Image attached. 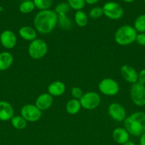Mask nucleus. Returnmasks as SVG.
I'll list each match as a JSON object with an SVG mask.
<instances>
[{
	"label": "nucleus",
	"instance_id": "33",
	"mask_svg": "<svg viewBox=\"0 0 145 145\" xmlns=\"http://www.w3.org/2000/svg\"><path fill=\"white\" fill-rule=\"evenodd\" d=\"M85 3H87V4L92 5V4H95L96 3H98L99 0H85Z\"/></svg>",
	"mask_w": 145,
	"mask_h": 145
},
{
	"label": "nucleus",
	"instance_id": "20",
	"mask_svg": "<svg viewBox=\"0 0 145 145\" xmlns=\"http://www.w3.org/2000/svg\"><path fill=\"white\" fill-rule=\"evenodd\" d=\"M58 24L63 30H70L72 26L71 20L66 16V14H58Z\"/></svg>",
	"mask_w": 145,
	"mask_h": 145
},
{
	"label": "nucleus",
	"instance_id": "1",
	"mask_svg": "<svg viewBox=\"0 0 145 145\" xmlns=\"http://www.w3.org/2000/svg\"><path fill=\"white\" fill-rule=\"evenodd\" d=\"M58 24V14L55 11L47 9L37 13L34 19L36 30L41 34H48Z\"/></svg>",
	"mask_w": 145,
	"mask_h": 145
},
{
	"label": "nucleus",
	"instance_id": "8",
	"mask_svg": "<svg viewBox=\"0 0 145 145\" xmlns=\"http://www.w3.org/2000/svg\"><path fill=\"white\" fill-rule=\"evenodd\" d=\"M130 96L132 102L137 106H145V85L139 82L133 84L130 89Z\"/></svg>",
	"mask_w": 145,
	"mask_h": 145
},
{
	"label": "nucleus",
	"instance_id": "30",
	"mask_svg": "<svg viewBox=\"0 0 145 145\" xmlns=\"http://www.w3.org/2000/svg\"><path fill=\"white\" fill-rule=\"evenodd\" d=\"M136 41L141 46H145V33H139L137 34Z\"/></svg>",
	"mask_w": 145,
	"mask_h": 145
},
{
	"label": "nucleus",
	"instance_id": "31",
	"mask_svg": "<svg viewBox=\"0 0 145 145\" xmlns=\"http://www.w3.org/2000/svg\"><path fill=\"white\" fill-rule=\"evenodd\" d=\"M141 84L145 85V69H142L140 72L138 73V81Z\"/></svg>",
	"mask_w": 145,
	"mask_h": 145
},
{
	"label": "nucleus",
	"instance_id": "11",
	"mask_svg": "<svg viewBox=\"0 0 145 145\" xmlns=\"http://www.w3.org/2000/svg\"><path fill=\"white\" fill-rule=\"evenodd\" d=\"M16 35L10 30H5L0 35V42L6 49H12L16 45Z\"/></svg>",
	"mask_w": 145,
	"mask_h": 145
},
{
	"label": "nucleus",
	"instance_id": "23",
	"mask_svg": "<svg viewBox=\"0 0 145 145\" xmlns=\"http://www.w3.org/2000/svg\"><path fill=\"white\" fill-rule=\"evenodd\" d=\"M35 8L34 1L31 0L24 1L20 4L19 7H18L19 11L22 14H29V13L32 12Z\"/></svg>",
	"mask_w": 145,
	"mask_h": 145
},
{
	"label": "nucleus",
	"instance_id": "27",
	"mask_svg": "<svg viewBox=\"0 0 145 145\" xmlns=\"http://www.w3.org/2000/svg\"><path fill=\"white\" fill-rule=\"evenodd\" d=\"M104 13L103 10H102V7H94V8H92L89 12V16L90 17V18H94V19L100 18V17H102Z\"/></svg>",
	"mask_w": 145,
	"mask_h": 145
},
{
	"label": "nucleus",
	"instance_id": "12",
	"mask_svg": "<svg viewBox=\"0 0 145 145\" xmlns=\"http://www.w3.org/2000/svg\"><path fill=\"white\" fill-rule=\"evenodd\" d=\"M121 75L126 82L130 84H134L138 81V73L135 69L129 65H125L121 67Z\"/></svg>",
	"mask_w": 145,
	"mask_h": 145
},
{
	"label": "nucleus",
	"instance_id": "18",
	"mask_svg": "<svg viewBox=\"0 0 145 145\" xmlns=\"http://www.w3.org/2000/svg\"><path fill=\"white\" fill-rule=\"evenodd\" d=\"M14 62L13 55L9 52H0V71L7 70Z\"/></svg>",
	"mask_w": 145,
	"mask_h": 145
},
{
	"label": "nucleus",
	"instance_id": "5",
	"mask_svg": "<svg viewBox=\"0 0 145 145\" xmlns=\"http://www.w3.org/2000/svg\"><path fill=\"white\" fill-rule=\"evenodd\" d=\"M104 15L108 18L118 20L124 15V9L120 4L115 1H109L104 4L102 7Z\"/></svg>",
	"mask_w": 145,
	"mask_h": 145
},
{
	"label": "nucleus",
	"instance_id": "22",
	"mask_svg": "<svg viewBox=\"0 0 145 145\" xmlns=\"http://www.w3.org/2000/svg\"><path fill=\"white\" fill-rule=\"evenodd\" d=\"M11 123L13 127L16 130H24L27 125V121L21 116H14L11 119Z\"/></svg>",
	"mask_w": 145,
	"mask_h": 145
},
{
	"label": "nucleus",
	"instance_id": "2",
	"mask_svg": "<svg viewBox=\"0 0 145 145\" xmlns=\"http://www.w3.org/2000/svg\"><path fill=\"white\" fill-rule=\"evenodd\" d=\"M125 128L131 135L140 137L145 133V113L135 112L124 120Z\"/></svg>",
	"mask_w": 145,
	"mask_h": 145
},
{
	"label": "nucleus",
	"instance_id": "13",
	"mask_svg": "<svg viewBox=\"0 0 145 145\" xmlns=\"http://www.w3.org/2000/svg\"><path fill=\"white\" fill-rule=\"evenodd\" d=\"M53 103V99L48 93H44L39 95L36 100L35 106L41 110L49 109Z\"/></svg>",
	"mask_w": 145,
	"mask_h": 145
},
{
	"label": "nucleus",
	"instance_id": "34",
	"mask_svg": "<svg viewBox=\"0 0 145 145\" xmlns=\"http://www.w3.org/2000/svg\"><path fill=\"white\" fill-rule=\"evenodd\" d=\"M123 145H136V144H135L134 142H133L132 141H129H129L125 143Z\"/></svg>",
	"mask_w": 145,
	"mask_h": 145
},
{
	"label": "nucleus",
	"instance_id": "3",
	"mask_svg": "<svg viewBox=\"0 0 145 145\" xmlns=\"http://www.w3.org/2000/svg\"><path fill=\"white\" fill-rule=\"evenodd\" d=\"M137 32L133 26L124 25L119 27L115 34V40L122 46L129 45L136 41Z\"/></svg>",
	"mask_w": 145,
	"mask_h": 145
},
{
	"label": "nucleus",
	"instance_id": "4",
	"mask_svg": "<svg viewBox=\"0 0 145 145\" xmlns=\"http://www.w3.org/2000/svg\"><path fill=\"white\" fill-rule=\"evenodd\" d=\"M28 52L29 56L33 59H41L48 52V45L44 40L36 38L30 42Z\"/></svg>",
	"mask_w": 145,
	"mask_h": 145
},
{
	"label": "nucleus",
	"instance_id": "19",
	"mask_svg": "<svg viewBox=\"0 0 145 145\" xmlns=\"http://www.w3.org/2000/svg\"><path fill=\"white\" fill-rule=\"evenodd\" d=\"M81 108H82V106L80 103V101L75 99L68 101V103H66V106H65L66 111L71 115H75L79 113Z\"/></svg>",
	"mask_w": 145,
	"mask_h": 145
},
{
	"label": "nucleus",
	"instance_id": "15",
	"mask_svg": "<svg viewBox=\"0 0 145 145\" xmlns=\"http://www.w3.org/2000/svg\"><path fill=\"white\" fill-rule=\"evenodd\" d=\"M114 141L119 144H124L129 140V134L123 127H117L112 132Z\"/></svg>",
	"mask_w": 145,
	"mask_h": 145
},
{
	"label": "nucleus",
	"instance_id": "37",
	"mask_svg": "<svg viewBox=\"0 0 145 145\" xmlns=\"http://www.w3.org/2000/svg\"><path fill=\"white\" fill-rule=\"evenodd\" d=\"M144 1H145V0H144Z\"/></svg>",
	"mask_w": 145,
	"mask_h": 145
},
{
	"label": "nucleus",
	"instance_id": "10",
	"mask_svg": "<svg viewBox=\"0 0 145 145\" xmlns=\"http://www.w3.org/2000/svg\"><path fill=\"white\" fill-rule=\"evenodd\" d=\"M108 113L113 120L122 122L126 118V110L125 108L118 103H112L108 107Z\"/></svg>",
	"mask_w": 145,
	"mask_h": 145
},
{
	"label": "nucleus",
	"instance_id": "14",
	"mask_svg": "<svg viewBox=\"0 0 145 145\" xmlns=\"http://www.w3.org/2000/svg\"><path fill=\"white\" fill-rule=\"evenodd\" d=\"M14 108L9 102L0 101V120L8 121L14 117Z\"/></svg>",
	"mask_w": 145,
	"mask_h": 145
},
{
	"label": "nucleus",
	"instance_id": "32",
	"mask_svg": "<svg viewBox=\"0 0 145 145\" xmlns=\"http://www.w3.org/2000/svg\"><path fill=\"white\" fill-rule=\"evenodd\" d=\"M139 145H145V133L140 136V139H139Z\"/></svg>",
	"mask_w": 145,
	"mask_h": 145
},
{
	"label": "nucleus",
	"instance_id": "16",
	"mask_svg": "<svg viewBox=\"0 0 145 145\" xmlns=\"http://www.w3.org/2000/svg\"><path fill=\"white\" fill-rule=\"evenodd\" d=\"M65 85L63 82L55 81L50 84L48 86V93L52 96H60L64 93Z\"/></svg>",
	"mask_w": 145,
	"mask_h": 145
},
{
	"label": "nucleus",
	"instance_id": "25",
	"mask_svg": "<svg viewBox=\"0 0 145 145\" xmlns=\"http://www.w3.org/2000/svg\"><path fill=\"white\" fill-rule=\"evenodd\" d=\"M33 1L36 8L41 11L49 9L53 4V0H33Z\"/></svg>",
	"mask_w": 145,
	"mask_h": 145
},
{
	"label": "nucleus",
	"instance_id": "24",
	"mask_svg": "<svg viewBox=\"0 0 145 145\" xmlns=\"http://www.w3.org/2000/svg\"><path fill=\"white\" fill-rule=\"evenodd\" d=\"M134 28L139 33H145V14L139 16L134 22Z\"/></svg>",
	"mask_w": 145,
	"mask_h": 145
},
{
	"label": "nucleus",
	"instance_id": "21",
	"mask_svg": "<svg viewBox=\"0 0 145 145\" xmlns=\"http://www.w3.org/2000/svg\"><path fill=\"white\" fill-rule=\"evenodd\" d=\"M75 22L78 26L85 27L88 23V17L82 10L77 11L75 14Z\"/></svg>",
	"mask_w": 145,
	"mask_h": 145
},
{
	"label": "nucleus",
	"instance_id": "9",
	"mask_svg": "<svg viewBox=\"0 0 145 145\" xmlns=\"http://www.w3.org/2000/svg\"><path fill=\"white\" fill-rule=\"evenodd\" d=\"M21 116L27 122H36L42 116L41 110H39L35 105H24L21 109Z\"/></svg>",
	"mask_w": 145,
	"mask_h": 145
},
{
	"label": "nucleus",
	"instance_id": "26",
	"mask_svg": "<svg viewBox=\"0 0 145 145\" xmlns=\"http://www.w3.org/2000/svg\"><path fill=\"white\" fill-rule=\"evenodd\" d=\"M67 1L70 7L76 11L82 10L86 4L85 0H67Z\"/></svg>",
	"mask_w": 145,
	"mask_h": 145
},
{
	"label": "nucleus",
	"instance_id": "28",
	"mask_svg": "<svg viewBox=\"0 0 145 145\" xmlns=\"http://www.w3.org/2000/svg\"><path fill=\"white\" fill-rule=\"evenodd\" d=\"M70 8H71V7L68 5V3L61 2L55 7V11L57 14H66L67 12H68L70 11Z\"/></svg>",
	"mask_w": 145,
	"mask_h": 145
},
{
	"label": "nucleus",
	"instance_id": "7",
	"mask_svg": "<svg viewBox=\"0 0 145 145\" xmlns=\"http://www.w3.org/2000/svg\"><path fill=\"white\" fill-rule=\"evenodd\" d=\"M98 89L104 95L109 96H115L119 91L117 82L111 78H105L98 84Z\"/></svg>",
	"mask_w": 145,
	"mask_h": 145
},
{
	"label": "nucleus",
	"instance_id": "17",
	"mask_svg": "<svg viewBox=\"0 0 145 145\" xmlns=\"http://www.w3.org/2000/svg\"><path fill=\"white\" fill-rule=\"evenodd\" d=\"M18 34L20 37L24 40L31 41L34 40L37 38V32L34 28L31 26H22L18 30Z\"/></svg>",
	"mask_w": 145,
	"mask_h": 145
},
{
	"label": "nucleus",
	"instance_id": "6",
	"mask_svg": "<svg viewBox=\"0 0 145 145\" xmlns=\"http://www.w3.org/2000/svg\"><path fill=\"white\" fill-rule=\"evenodd\" d=\"M79 101L83 108L86 110H93L100 104L101 98L96 92L89 91L84 93Z\"/></svg>",
	"mask_w": 145,
	"mask_h": 145
},
{
	"label": "nucleus",
	"instance_id": "36",
	"mask_svg": "<svg viewBox=\"0 0 145 145\" xmlns=\"http://www.w3.org/2000/svg\"><path fill=\"white\" fill-rule=\"evenodd\" d=\"M0 75H1V71H0Z\"/></svg>",
	"mask_w": 145,
	"mask_h": 145
},
{
	"label": "nucleus",
	"instance_id": "35",
	"mask_svg": "<svg viewBox=\"0 0 145 145\" xmlns=\"http://www.w3.org/2000/svg\"><path fill=\"white\" fill-rule=\"evenodd\" d=\"M123 1H125V2L126 3H131V2H133L134 0H122Z\"/></svg>",
	"mask_w": 145,
	"mask_h": 145
},
{
	"label": "nucleus",
	"instance_id": "29",
	"mask_svg": "<svg viewBox=\"0 0 145 145\" xmlns=\"http://www.w3.org/2000/svg\"><path fill=\"white\" fill-rule=\"evenodd\" d=\"M83 94L84 93L82 89L78 87V86H74L71 89V95L75 99L80 100L82 98V96H83Z\"/></svg>",
	"mask_w": 145,
	"mask_h": 145
}]
</instances>
